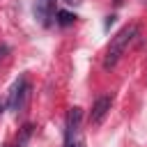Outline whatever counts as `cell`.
Here are the masks:
<instances>
[{"mask_svg":"<svg viewBox=\"0 0 147 147\" xmlns=\"http://www.w3.org/2000/svg\"><path fill=\"white\" fill-rule=\"evenodd\" d=\"M7 51H9V48H7V46H0V60H2V57H5V53H7Z\"/></svg>","mask_w":147,"mask_h":147,"instance_id":"8","label":"cell"},{"mask_svg":"<svg viewBox=\"0 0 147 147\" xmlns=\"http://www.w3.org/2000/svg\"><path fill=\"white\" fill-rule=\"evenodd\" d=\"M136 34H138V25L136 23H131V25H126V28H122L115 37H113V41L108 44V51H106V57H103V69H113L117 62H119V57L124 55V51H126V46L136 39Z\"/></svg>","mask_w":147,"mask_h":147,"instance_id":"1","label":"cell"},{"mask_svg":"<svg viewBox=\"0 0 147 147\" xmlns=\"http://www.w3.org/2000/svg\"><path fill=\"white\" fill-rule=\"evenodd\" d=\"M5 147H18V145H5Z\"/></svg>","mask_w":147,"mask_h":147,"instance_id":"12","label":"cell"},{"mask_svg":"<svg viewBox=\"0 0 147 147\" xmlns=\"http://www.w3.org/2000/svg\"><path fill=\"white\" fill-rule=\"evenodd\" d=\"M5 106H7V103H5L2 99H0V115H2V110H5Z\"/></svg>","mask_w":147,"mask_h":147,"instance_id":"10","label":"cell"},{"mask_svg":"<svg viewBox=\"0 0 147 147\" xmlns=\"http://www.w3.org/2000/svg\"><path fill=\"white\" fill-rule=\"evenodd\" d=\"M80 117H83V110H80V108H71V110H69V115H67V131H64V140L78 138Z\"/></svg>","mask_w":147,"mask_h":147,"instance_id":"4","label":"cell"},{"mask_svg":"<svg viewBox=\"0 0 147 147\" xmlns=\"http://www.w3.org/2000/svg\"><path fill=\"white\" fill-rule=\"evenodd\" d=\"M115 5H122V0H115Z\"/></svg>","mask_w":147,"mask_h":147,"instance_id":"11","label":"cell"},{"mask_svg":"<svg viewBox=\"0 0 147 147\" xmlns=\"http://www.w3.org/2000/svg\"><path fill=\"white\" fill-rule=\"evenodd\" d=\"M53 9H55V0H34V16L48 25L51 16H53Z\"/></svg>","mask_w":147,"mask_h":147,"instance_id":"5","label":"cell"},{"mask_svg":"<svg viewBox=\"0 0 147 147\" xmlns=\"http://www.w3.org/2000/svg\"><path fill=\"white\" fill-rule=\"evenodd\" d=\"M110 96H99L96 101H94V106H92V110H90V124H99L103 117H106V113L110 110Z\"/></svg>","mask_w":147,"mask_h":147,"instance_id":"3","label":"cell"},{"mask_svg":"<svg viewBox=\"0 0 147 147\" xmlns=\"http://www.w3.org/2000/svg\"><path fill=\"white\" fill-rule=\"evenodd\" d=\"M64 147H83V140H80V138H71V140H64Z\"/></svg>","mask_w":147,"mask_h":147,"instance_id":"7","label":"cell"},{"mask_svg":"<svg viewBox=\"0 0 147 147\" xmlns=\"http://www.w3.org/2000/svg\"><path fill=\"white\" fill-rule=\"evenodd\" d=\"M28 96H30V85H28V78L21 76V78L14 83L11 92H9L7 106H9L14 113H23V108H25V103H28Z\"/></svg>","mask_w":147,"mask_h":147,"instance_id":"2","label":"cell"},{"mask_svg":"<svg viewBox=\"0 0 147 147\" xmlns=\"http://www.w3.org/2000/svg\"><path fill=\"white\" fill-rule=\"evenodd\" d=\"M64 2H67V5H78L80 0H64Z\"/></svg>","mask_w":147,"mask_h":147,"instance_id":"9","label":"cell"},{"mask_svg":"<svg viewBox=\"0 0 147 147\" xmlns=\"http://www.w3.org/2000/svg\"><path fill=\"white\" fill-rule=\"evenodd\" d=\"M74 21H76V14L64 11V9H60V11H57V23H60V25H71Z\"/></svg>","mask_w":147,"mask_h":147,"instance_id":"6","label":"cell"}]
</instances>
